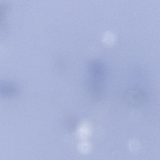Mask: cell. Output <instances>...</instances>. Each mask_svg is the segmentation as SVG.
Returning <instances> with one entry per match:
<instances>
[{"mask_svg":"<svg viewBox=\"0 0 160 160\" xmlns=\"http://www.w3.org/2000/svg\"><path fill=\"white\" fill-rule=\"evenodd\" d=\"M125 100L129 104L134 105H142L148 100L147 93L142 90L137 89L130 90L125 96Z\"/></svg>","mask_w":160,"mask_h":160,"instance_id":"1","label":"cell"},{"mask_svg":"<svg viewBox=\"0 0 160 160\" xmlns=\"http://www.w3.org/2000/svg\"><path fill=\"white\" fill-rule=\"evenodd\" d=\"M92 131L90 124L87 121H83L79 124L78 127V136L80 139L85 140L90 137Z\"/></svg>","mask_w":160,"mask_h":160,"instance_id":"2","label":"cell"},{"mask_svg":"<svg viewBox=\"0 0 160 160\" xmlns=\"http://www.w3.org/2000/svg\"><path fill=\"white\" fill-rule=\"evenodd\" d=\"M1 85L3 94L11 96L15 95L18 92V88L17 86L12 82H3Z\"/></svg>","mask_w":160,"mask_h":160,"instance_id":"3","label":"cell"},{"mask_svg":"<svg viewBox=\"0 0 160 160\" xmlns=\"http://www.w3.org/2000/svg\"><path fill=\"white\" fill-rule=\"evenodd\" d=\"M92 148V146L91 143L85 140H83L80 142L78 145V151L83 154H87L89 153Z\"/></svg>","mask_w":160,"mask_h":160,"instance_id":"4","label":"cell"},{"mask_svg":"<svg viewBox=\"0 0 160 160\" xmlns=\"http://www.w3.org/2000/svg\"><path fill=\"white\" fill-rule=\"evenodd\" d=\"M103 39L105 44L108 45H112L115 42V37L113 33L108 32L104 35Z\"/></svg>","mask_w":160,"mask_h":160,"instance_id":"5","label":"cell"}]
</instances>
